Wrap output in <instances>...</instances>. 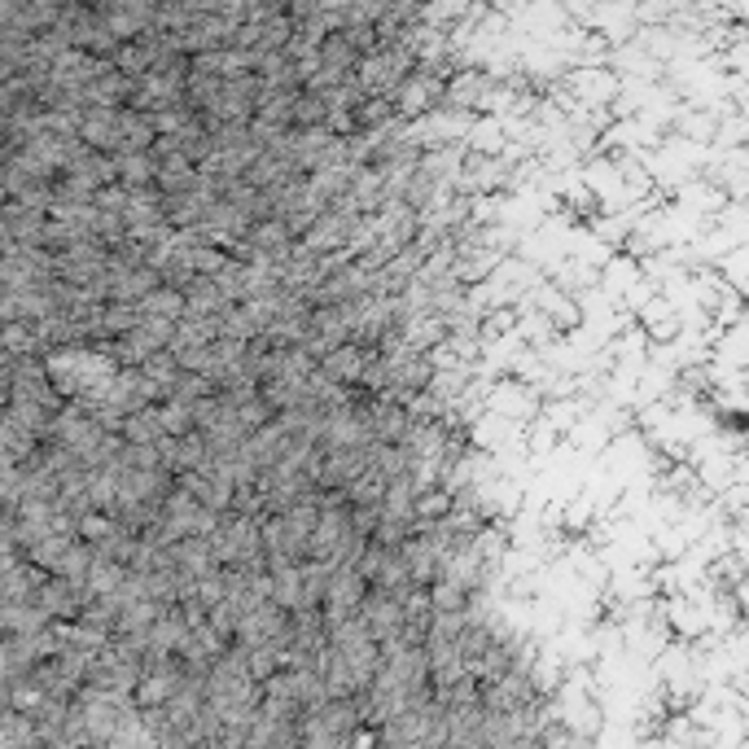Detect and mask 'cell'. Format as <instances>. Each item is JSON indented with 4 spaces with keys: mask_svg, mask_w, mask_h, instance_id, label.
I'll use <instances>...</instances> for the list:
<instances>
[{
    "mask_svg": "<svg viewBox=\"0 0 749 749\" xmlns=\"http://www.w3.org/2000/svg\"><path fill=\"white\" fill-rule=\"evenodd\" d=\"M140 312L145 316H163V321H180L185 316V289L176 285H154L140 298Z\"/></svg>",
    "mask_w": 749,
    "mask_h": 749,
    "instance_id": "obj_1",
    "label": "cell"
},
{
    "mask_svg": "<svg viewBox=\"0 0 749 749\" xmlns=\"http://www.w3.org/2000/svg\"><path fill=\"white\" fill-rule=\"evenodd\" d=\"M118 425H123V438H127V442H159V438H163L159 408H149V403L132 408V412H127Z\"/></svg>",
    "mask_w": 749,
    "mask_h": 749,
    "instance_id": "obj_2",
    "label": "cell"
},
{
    "mask_svg": "<svg viewBox=\"0 0 749 749\" xmlns=\"http://www.w3.org/2000/svg\"><path fill=\"white\" fill-rule=\"evenodd\" d=\"M159 421H163V434H189L194 429V412L185 399H167L159 408Z\"/></svg>",
    "mask_w": 749,
    "mask_h": 749,
    "instance_id": "obj_3",
    "label": "cell"
}]
</instances>
